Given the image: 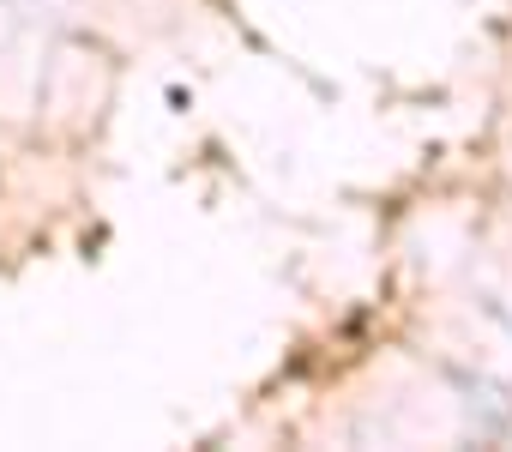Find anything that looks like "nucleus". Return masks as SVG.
<instances>
[]
</instances>
